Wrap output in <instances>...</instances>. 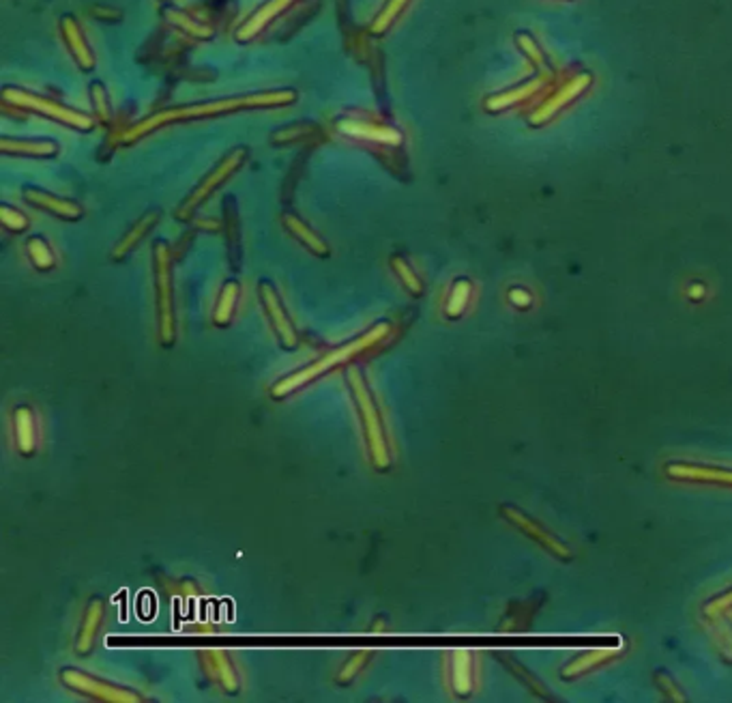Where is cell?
Masks as SVG:
<instances>
[{"label":"cell","mask_w":732,"mask_h":703,"mask_svg":"<svg viewBox=\"0 0 732 703\" xmlns=\"http://www.w3.org/2000/svg\"><path fill=\"white\" fill-rule=\"evenodd\" d=\"M59 680L65 689L71 693H78L87 699L104 701V703H142L146 701L138 690L110 682V680L90 676L84 669L78 667H62L59 671Z\"/></svg>","instance_id":"obj_7"},{"label":"cell","mask_w":732,"mask_h":703,"mask_svg":"<svg viewBox=\"0 0 732 703\" xmlns=\"http://www.w3.org/2000/svg\"><path fill=\"white\" fill-rule=\"evenodd\" d=\"M346 383H348L350 398H353L357 417H359L370 464L376 472H389L394 464V452H391V439L376 396L359 368L353 366L346 370Z\"/></svg>","instance_id":"obj_3"},{"label":"cell","mask_w":732,"mask_h":703,"mask_svg":"<svg viewBox=\"0 0 732 703\" xmlns=\"http://www.w3.org/2000/svg\"><path fill=\"white\" fill-rule=\"evenodd\" d=\"M339 132L350 136V138L357 140H370V143L378 145H389V146H400L402 145V134L394 127H383V125H374V123H361L353 121V118H346V121H339Z\"/></svg>","instance_id":"obj_17"},{"label":"cell","mask_w":732,"mask_h":703,"mask_svg":"<svg viewBox=\"0 0 732 703\" xmlns=\"http://www.w3.org/2000/svg\"><path fill=\"white\" fill-rule=\"evenodd\" d=\"M370 631L372 633H385V631H387V620H385V617H374Z\"/></svg>","instance_id":"obj_35"},{"label":"cell","mask_w":732,"mask_h":703,"mask_svg":"<svg viewBox=\"0 0 732 703\" xmlns=\"http://www.w3.org/2000/svg\"><path fill=\"white\" fill-rule=\"evenodd\" d=\"M297 101V90L292 89H277V90H260V93L235 95V98H221L213 101H200V104L177 106L159 110L155 115L142 118L121 136L123 145L138 143L146 136L157 132V129L168 127L174 123L187 121H202V118H213L221 115H236L243 110H263V108H286Z\"/></svg>","instance_id":"obj_1"},{"label":"cell","mask_w":732,"mask_h":703,"mask_svg":"<svg viewBox=\"0 0 732 703\" xmlns=\"http://www.w3.org/2000/svg\"><path fill=\"white\" fill-rule=\"evenodd\" d=\"M501 512L505 514V519H509L512 520V523L515 525V527H520L522 531H524L526 536H531L533 540L535 542H539L542 544L543 548H548L550 553H554L556 558H563V559H571V553H570V548L565 547V544H561L559 540H556V538L552 536V534H548L546 530H543V527H539L535 520L533 519H529L526 517V514H522L520 510H515V508H509V506H503L501 508Z\"/></svg>","instance_id":"obj_15"},{"label":"cell","mask_w":732,"mask_h":703,"mask_svg":"<svg viewBox=\"0 0 732 703\" xmlns=\"http://www.w3.org/2000/svg\"><path fill=\"white\" fill-rule=\"evenodd\" d=\"M170 20H172L177 26L183 28L185 33H190V35H194V37H198V39H208V37L213 35L211 28L198 24V22L190 20V18H187V15L179 14V11H172V14H170Z\"/></svg>","instance_id":"obj_31"},{"label":"cell","mask_w":732,"mask_h":703,"mask_svg":"<svg viewBox=\"0 0 732 703\" xmlns=\"http://www.w3.org/2000/svg\"><path fill=\"white\" fill-rule=\"evenodd\" d=\"M470 295H473V285H470L467 277H458L449 288V295H447L445 302L447 319H459V316L464 314V310L468 308Z\"/></svg>","instance_id":"obj_26"},{"label":"cell","mask_w":732,"mask_h":703,"mask_svg":"<svg viewBox=\"0 0 732 703\" xmlns=\"http://www.w3.org/2000/svg\"><path fill=\"white\" fill-rule=\"evenodd\" d=\"M11 435H14V445L15 452L22 458H32L39 452V416L35 411V407L26 405H15L14 411H11Z\"/></svg>","instance_id":"obj_9"},{"label":"cell","mask_w":732,"mask_h":703,"mask_svg":"<svg viewBox=\"0 0 732 703\" xmlns=\"http://www.w3.org/2000/svg\"><path fill=\"white\" fill-rule=\"evenodd\" d=\"M512 302L518 305L529 304V295H522V291H512Z\"/></svg>","instance_id":"obj_36"},{"label":"cell","mask_w":732,"mask_h":703,"mask_svg":"<svg viewBox=\"0 0 732 703\" xmlns=\"http://www.w3.org/2000/svg\"><path fill=\"white\" fill-rule=\"evenodd\" d=\"M389 265H391V271H394L397 280L402 282V286H404L406 291L412 295V297H422L425 286H423L422 277L417 276V271L412 269V265L408 263V260L402 257V254H394V257L389 258Z\"/></svg>","instance_id":"obj_27"},{"label":"cell","mask_w":732,"mask_h":703,"mask_svg":"<svg viewBox=\"0 0 732 703\" xmlns=\"http://www.w3.org/2000/svg\"><path fill=\"white\" fill-rule=\"evenodd\" d=\"M391 330H394V325H391L389 321L374 323L372 327H367L366 332L359 333V336H355L353 340H348V342L339 344L338 349H331L329 353L320 355L314 361H310V364L301 366L294 372L286 374V377L277 379V381L271 385V398L273 400L288 398L291 394L303 389L305 385L318 381V379L325 377V374H329L331 370H336V368L350 364V361H355L357 357L366 355L367 351L376 349L378 344H383L385 340L389 338Z\"/></svg>","instance_id":"obj_2"},{"label":"cell","mask_w":732,"mask_h":703,"mask_svg":"<svg viewBox=\"0 0 732 703\" xmlns=\"http://www.w3.org/2000/svg\"><path fill=\"white\" fill-rule=\"evenodd\" d=\"M22 198H24L31 207L54 215V218L59 220H65V222H79V220L84 218V207L79 205V202L71 201V198L56 196L52 192L42 190V187L26 185L24 190H22Z\"/></svg>","instance_id":"obj_11"},{"label":"cell","mask_w":732,"mask_h":703,"mask_svg":"<svg viewBox=\"0 0 732 703\" xmlns=\"http://www.w3.org/2000/svg\"><path fill=\"white\" fill-rule=\"evenodd\" d=\"M294 3H299V0H269V3H264L246 24L238 28L236 39L238 42H249V39H254L258 33H263L277 15H282L283 11L291 9Z\"/></svg>","instance_id":"obj_21"},{"label":"cell","mask_w":732,"mask_h":703,"mask_svg":"<svg viewBox=\"0 0 732 703\" xmlns=\"http://www.w3.org/2000/svg\"><path fill=\"white\" fill-rule=\"evenodd\" d=\"M612 651L610 650H599V651H588V654H584L582 659H578L571 662L570 667L565 669V678H574V676H580V673L588 671V669L599 665V662H604L606 659H610Z\"/></svg>","instance_id":"obj_30"},{"label":"cell","mask_w":732,"mask_h":703,"mask_svg":"<svg viewBox=\"0 0 732 703\" xmlns=\"http://www.w3.org/2000/svg\"><path fill=\"white\" fill-rule=\"evenodd\" d=\"M282 226L286 229V232L292 237V239H297L301 246L308 249L310 254H314L316 258H329V257H331V248H329V243L322 239V237L318 235V232L311 229L308 222H303V220H301L297 213L283 211L282 213Z\"/></svg>","instance_id":"obj_14"},{"label":"cell","mask_w":732,"mask_h":703,"mask_svg":"<svg viewBox=\"0 0 732 703\" xmlns=\"http://www.w3.org/2000/svg\"><path fill=\"white\" fill-rule=\"evenodd\" d=\"M200 662L204 673H207V676L211 678V682L218 684L226 695L241 693V676H238V669L228 651L221 648L202 650Z\"/></svg>","instance_id":"obj_10"},{"label":"cell","mask_w":732,"mask_h":703,"mask_svg":"<svg viewBox=\"0 0 732 703\" xmlns=\"http://www.w3.org/2000/svg\"><path fill=\"white\" fill-rule=\"evenodd\" d=\"M26 257L31 260V265L37 271H52L56 267V254L52 246L43 239L42 235H32L26 239Z\"/></svg>","instance_id":"obj_24"},{"label":"cell","mask_w":732,"mask_h":703,"mask_svg":"<svg viewBox=\"0 0 732 703\" xmlns=\"http://www.w3.org/2000/svg\"><path fill=\"white\" fill-rule=\"evenodd\" d=\"M666 473L671 478L681 480H696L705 484H728L732 486V472L722 467H707V464H668Z\"/></svg>","instance_id":"obj_23"},{"label":"cell","mask_w":732,"mask_h":703,"mask_svg":"<svg viewBox=\"0 0 732 703\" xmlns=\"http://www.w3.org/2000/svg\"><path fill=\"white\" fill-rule=\"evenodd\" d=\"M246 162H247L246 146H236V149L226 153V155L221 157L218 164H215L211 173H208L207 177H202L200 183H198L194 190L187 194L185 201L181 202L177 211H174V218H177L179 222H190V220L196 215L198 209H200L204 202H207L208 198H211L215 192H218L219 187L232 177V174H236Z\"/></svg>","instance_id":"obj_6"},{"label":"cell","mask_w":732,"mask_h":703,"mask_svg":"<svg viewBox=\"0 0 732 703\" xmlns=\"http://www.w3.org/2000/svg\"><path fill=\"white\" fill-rule=\"evenodd\" d=\"M258 299L266 314V321H269L271 330H273V333H275L277 342L282 344V349H286V351L297 349L299 347L297 327H294L291 314H288L286 305H283L273 282H269V280L258 282Z\"/></svg>","instance_id":"obj_8"},{"label":"cell","mask_w":732,"mask_h":703,"mask_svg":"<svg viewBox=\"0 0 732 703\" xmlns=\"http://www.w3.org/2000/svg\"><path fill=\"white\" fill-rule=\"evenodd\" d=\"M0 151L5 155L18 157H39V160H50L60 153V145L52 138H0Z\"/></svg>","instance_id":"obj_16"},{"label":"cell","mask_w":732,"mask_h":703,"mask_svg":"<svg viewBox=\"0 0 732 703\" xmlns=\"http://www.w3.org/2000/svg\"><path fill=\"white\" fill-rule=\"evenodd\" d=\"M0 222H3L9 232H15V235L26 232L28 226H31V220L26 218V213H22L20 209L11 205H0Z\"/></svg>","instance_id":"obj_29"},{"label":"cell","mask_w":732,"mask_h":703,"mask_svg":"<svg viewBox=\"0 0 732 703\" xmlns=\"http://www.w3.org/2000/svg\"><path fill=\"white\" fill-rule=\"evenodd\" d=\"M153 286H155L157 338L163 349L177 342V312H174L172 248L166 239L153 243Z\"/></svg>","instance_id":"obj_4"},{"label":"cell","mask_w":732,"mask_h":703,"mask_svg":"<svg viewBox=\"0 0 732 703\" xmlns=\"http://www.w3.org/2000/svg\"><path fill=\"white\" fill-rule=\"evenodd\" d=\"M451 693L464 699L475 690V656L470 650H453L449 654Z\"/></svg>","instance_id":"obj_13"},{"label":"cell","mask_w":732,"mask_h":703,"mask_svg":"<svg viewBox=\"0 0 732 703\" xmlns=\"http://www.w3.org/2000/svg\"><path fill=\"white\" fill-rule=\"evenodd\" d=\"M88 93H90V104H93L95 115H97L101 123L107 125L112 118V108H110V101H107V93H106L104 84L93 82L90 84Z\"/></svg>","instance_id":"obj_28"},{"label":"cell","mask_w":732,"mask_h":703,"mask_svg":"<svg viewBox=\"0 0 732 703\" xmlns=\"http://www.w3.org/2000/svg\"><path fill=\"white\" fill-rule=\"evenodd\" d=\"M730 605H732V592H728V594H726V596H722V598H719V600H718V603H715V605H711V606H709V609H707V614H713V611H722V609H728V606H730Z\"/></svg>","instance_id":"obj_34"},{"label":"cell","mask_w":732,"mask_h":703,"mask_svg":"<svg viewBox=\"0 0 732 703\" xmlns=\"http://www.w3.org/2000/svg\"><path fill=\"white\" fill-rule=\"evenodd\" d=\"M241 293H243V286L236 277H230V280H226L224 285H221L218 299H215V305H213V325L215 327L224 330V327H228L230 323L235 321L236 305H238V299H241Z\"/></svg>","instance_id":"obj_22"},{"label":"cell","mask_w":732,"mask_h":703,"mask_svg":"<svg viewBox=\"0 0 732 703\" xmlns=\"http://www.w3.org/2000/svg\"><path fill=\"white\" fill-rule=\"evenodd\" d=\"M3 101L7 106L18 108V110H28V112H37L45 118H52V121L67 125V127L78 129V132H93L95 121L84 112L73 110L69 106H62L59 101L43 98V95L31 93L26 89H15V87H5L3 89Z\"/></svg>","instance_id":"obj_5"},{"label":"cell","mask_w":732,"mask_h":703,"mask_svg":"<svg viewBox=\"0 0 732 703\" xmlns=\"http://www.w3.org/2000/svg\"><path fill=\"white\" fill-rule=\"evenodd\" d=\"M104 617H106V603L101 596H93L84 606L82 620H79L78 634H76V643H73V650L79 656H88L95 648V642H97V634L104 626Z\"/></svg>","instance_id":"obj_12"},{"label":"cell","mask_w":732,"mask_h":703,"mask_svg":"<svg viewBox=\"0 0 732 703\" xmlns=\"http://www.w3.org/2000/svg\"><path fill=\"white\" fill-rule=\"evenodd\" d=\"M374 659L372 650H357L353 654L346 659L342 665H339L336 673V684L338 686H350L357 678L366 671V667L370 665V661Z\"/></svg>","instance_id":"obj_25"},{"label":"cell","mask_w":732,"mask_h":703,"mask_svg":"<svg viewBox=\"0 0 732 703\" xmlns=\"http://www.w3.org/2000/svg\"><path fill=\"white\" fill-rule=\"evenodd\" d=\"M159 218H162V211H157V209H151V211H146L142 218H138V222L125 232L121 241L112 248V260H115V263H121V260L127 258L129 254L144 241V237L159 224Z\"/></svg>","instance_id":"obj_18"},{"label":"cell","mask_w":732,"mask_h":703,"mask_svg":"<svg viewBox=\"0 0 732 703\" xmlns=\"http://www.w3.org/2000/svg\"><path fill=\"white\" fill-rule=\"evenodd\" d=\"M196 226L198 229H202V230H208V232H219L221 229H224V224H219L218 220H198L196 222Z\"/></svg>","instance_id":"obj_33"},{"label":"cell","mask_w":732,"mask_h":703,"mask_svg":"<svg viewBox=\"0 0 732 703\" xmlns=\"http://www.w3.org/2000/svg\"><path fill=\"white\" fill-rule=\"evenodd\" d=\"M90 15L97 20H106V22H116L121 20V14H118L116 9H107V7H93L90 9Z\"/></svg>","instance_id":"obj_32"},{"label":"cell","mask_w":732,"mask_h":703,"mask_svg":"<svg viewBox=\"0 0 732 703\" xmlns=\"http://www.w3.org/2000/svg\"><path fill=\"white\" fill-rule=\"evenodd\" d=\"M224 235H226V246H228V258L232 265V271L241 269V260H243V243H241V220H238V207L235 196H226L224 198Z\"/></svg>","instance_id":"obj_19"},{"label":"cell","mask_w":732,"mask_h":703,"mask_svg":"<svg viewBox=\"0 0 732 703\" xmlns=\"http://www.w3.org/2000/svg\"><path fill=\"white\" fill-rule=\"evenodd\" d=\"M60 33H62V39H65L67 48H69V52L76 62L79 65V70L82 71H90L95 67V56H93V50L88 48L87 39L82 35V28L76 22L73 15H62L60 18Z\"/></svg>","instance_id":"obj_20"}]
</instances>
